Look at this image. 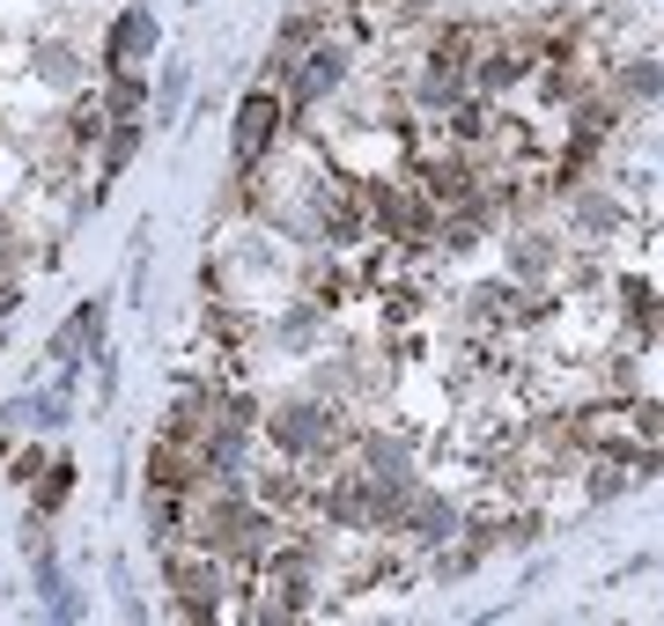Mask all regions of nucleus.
Wrapping results in <instances>:
<instances>
[{
  "label": "nucleus",
  "instance_id": "1",
  "mask_svg": "<svg viewBox=\"0 0 664 626\" xmlns=\"http://www.w3.org/2000/svg\"><path fill=\"white\" fill-rule=\"evenodd\" d=\"M273 125H281V103H273V97H251L244 111H237V155H259V147L273 141Z\"/></svg>",
  "mask_w": 664,
  "mask_h": 626
},
{
  "label": "nucleus",
  "instance_id": "2",
  "mask_svg": "<svg viewBox=\"0 0 664 626\" xmlns=\"http://www.w3.org/2000/svg\"><path fill=\"white\" fill-rule=\"evenodd\" d=\"M148 45H155V23L133 8V15L111 30V67H133V59H148Z\"/></svg>",
  "mask_w": 664,
  "mask_h": 626
},
{
  "label": "nucleus",
  "instance_id": "3",
  "mask_svg": "<svg viewBox=\"0 0 664 626\" xmlns=\"http://www.w3.org/2000/svg\"><path fill=\"white\" fill-rule=\"evenodd\" d=\"M333 81H340V52H311V59H303V97H318Z\"/></svg>",
  "mask_w": 664,
  "mask_h": 626
}]
</instances>
